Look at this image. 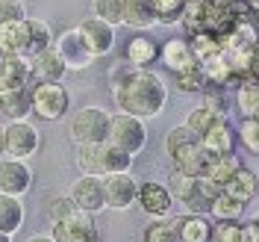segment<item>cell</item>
Masks as SVG:
<instances>
[{
    "label": "cell",
    "instance_id": "8d00e7d4",
    "mask_svg": "<svg viewBox=\"0 0 259 242\" xmlns=\"http://www.w3.org/2000/svg\"><path fill=\"white\" fill-rule=\"evenodd\" d=\"M156 3V24H180L186 12V0H153Z\"/></svg>",
    "mask_w": 259,
    "mask_h": 242
},
{
    "label": "cell",
    "instance_id": "d4e9b609",
    "mask_svg": "<svg viewBox=\"0 0 259 242\" xmlns=\"http://www.w3.org/2000/svg\"><path fill=\"white\" fill-rule=\"evenodd\" d=\"M236 107L242 118H259V77H244L236 83Z\"/></svg>",
    "mask_w": 259,
    "mask_h": 242
},
{
    "label": "cell",
    "instance_id": "bcb514c9",
    "mask_svg": "<svg viewBox=\"0 0 259 242\" xmlns=\"http://www.w3.org/2000/svg\"><path fill=\"white\" fill-rule=\"evenodd\" d=\"M0 157H6V127L0 124Z\"/></svg>",
    "mask_w": 259,
    "mask_h": 242
},
{
    "label": "cell",
    "instance_id": "ac0fdd59",
    "mask_svg": "<svg viewBox=\"0 0 259 242\" xmlns=\"http://www.w3.org/2000/svg\"><path fill=\"white\" fill-rule=\"evenodd\" d=\"M180 242H212V219L203 213H186L174 219Z\"/></svg>",
    "mask_w": 259,
    "mask_h": 242
},
{
    "label": "cell",
    "instance_id": "603a6c76",
    "mask_svg": "<svg viewBox=\"0 0 259 242\" xmlns=\"http://www.w3.org/2000/svg\"><path fill=\"white\" fill-rule=\"evenodd\" d=\"M124 24L133 30L156 27V3L153 0H124Z\"/></svg>",
    "mask_w": 259,
    "mask_h": 242
},
{
    "label": "cell",
    "instance_id": "60d3db41",
    "mask_svg": "<svg viewBox=\"0 0 259 242\" xmlns=\"http://www.w3.org/2000/svg\"><path fill=\"white\" fill-rule=\"evenodd\" d=\"M192 139H200V136H197L189 124H180V127H174L168 136H165V148H168V154H171L174 148L186 145V142H192Z\"/></svg>",
    "mask_w": 259,
    "mask_h": 242
},
{
    "label": "cell",
    "instance_id": "7bdbcfd3",
    "mask_svg": "<svg viewBox=\"0 0 259 242\" xmlns=\"http://www.w3.org/2000/svg\"><path fill=\"white\" fill-rule=\"evenodd\" d=\"M203 107H209V110H218V113H224V92L218 89V86H206L203 92Z\"/></svg>",
    "mask_w": 259,
    "mask_h": 242
},
{
    "label": "cell",
    "instance_id": "9a60e30c",
    "mask_svg": "<svg viewBox=\"0 0 259 242\" xmlns=\"http://www.w3.org/2000/svg\"><path fill=\"white\" fill-rule=\"evenodd\" d=\"M30 56H0V92L30 89Z\"/></svg>",
    "mask_w": 259,
    "mask_h": 242
},
{
    "label": "cell",
    "instance_id": "5b68a950",
    "mask_svg": "<svg viewBox=\"0 0 259 242\" xmlns=\"http://www.w3.org/2000/svg\"><path fill=\"white\" fill-rule=\"evenodd\" d=\"M50 48L56 50V56L65 62L68 71H82V68H89V65L95 62V53L89 50V45H85V39H82V32L77 27L53 36V45Z\"/></svg>",
    "mask_w": 259,
    "mask_h": 242
},
{
    "label": "cell",
    "instance_id": "30bf717a",
    "mask_svg": "<svg viewBox=\"0 0 259 242\" xmlns=\"http://www.w3.org/2000/svg\"><path fill=\"white\" fill-rule=\"evenodd\" d=\"M30 189H32V171L27 160H15V157L0 160V192L24 198Z\"/></svg>",
    "mask_w": 259,
    "mask_h": 242
},
{
    "label": "cell",
    "instance_id": "3957f363",
    "mask_svg": "<svg viewBox=\"0 0 259 242\" xmlns=\"http://www.w3.org/2000/svg\"><path fill=\"white\" fill-rule=\"evenodd\" d=\"M106 142H112L115 148L127 151V154H142L147 145V127H145V118L139 115H130V113H118L109 118V136Z\"/></svg>",
    "mask_w": 259,
    "mask_h": 242
},
{
    "label": "cell",
    "instance_id": "7402d4cb",
    "mask_svg": "<svg viewBox=\"0 0 259 242\" xmlns=\"http://www.w3.org/2000/svg\"><path fill=\"white\" fill-rule=\"evenodd\" d=\"M200 71H203V77H206V86H218V89H224V86H236V74H233V68L227 62V56L218 50V53H212L206 59H200Z\"/></svg>",
    "mask_w": 259,
    "mask_h": 242
},
{
    "label": "cell",
    "instance_id": "d590c367",
    "mask_svg": "<svg viewBox=\"0 0 259 242\" xmlns=\"http://www.w3.org/2000/svg\"><path fill=\"white\" fill-rule=\"evenodd\" d=\"M212 242H244V222H215L212 225Z\"/></svg>",
    "mask_w": 259,
    "mask_h": 242
},
{
    "label": "cell",
    "instance_id": "f1b7e54d",
    "mask_svg": "<svg viewBox=\"0 0 259 242\" xmlns=\"http://www.w3.org/2000/svg\"><path fill=\"white\" fill-rule=\"evenodd\" d=\"M244 213V204L242 201H236V198H230L227 192H218L215 195V201H212L209 207V216L215 222H233V219H242Z\"/></svg>",
    "mask_w": 259,
    "mask_h": 242
},
{
    "label": "cell",
    "instance_id": "f35d334b",
    "mask_svg": "<svg viewBox=\"0 0 259 242\" xmlns=\"http://www.w3.org/2000/svg\"><path fill=\"white\" fill-rule=\"evenodd\" d=\"M236 133H239V142H242L250 154L259 157V118H244Z\"/></svg>",
    "mask_w": 259,
    "mask_h": 242
},
{
    "label": "cell",
    "instance_id": "484cf974",
    "mask_svg": "<svg viewBox=\"0 0 259 242\" xmlns=\"http://www.w3.org/2000/svg\"><path fill=\"white\" fill-rule=\"evenodd\" d=\"M133 168V154L115 148L112 142H100V175H121Z\"/></svg>",
    "mask_w": 259,
    "mask_h": 242
},
{
    "label": "cell",
    "instance_id": "8fae6325",
    "mask_svg": "<svg viewBox=\"0 0 259 242\" xmlns=\"http://www.w3.org/2000/svg\"><path fill=\"white\" fill-rule=\"evenodd\" d=\"M77 30L82 32V39H85L89 50L95 53V59L109 56V53L115 50V27H112V24H106V21H100L97 15L85 18Z\"/></svg>",
    "mask_w": 259,
    "mask_h": 242
},
{
    "label": "cell",
    "instance_id": "d6a6232c",
    "mask_svg": "<svg viewBox=\"0 0 259 242\" xmlns=\"http://www.w3.org/2000/svg\"><path fill=\"white\" fill-rule=\"evenodd\" d=\"M218 118H224V113H218V110H209V107H203V103H200L197 110H192V113H189L186 124H189V127L197 133V136H203V133H206V130H209L212 124L218 121Z\"/></svg>",
    "mask_w": 259,
    "mask_h": 242
},
{
    "label": "cell",
    "instance_id": "7dc6e473",
    "mask_svg": "<svg viewBox=\"0 0 259 242\" xmlns=\"http://www.w3.org/2000/svg\"><path fill=\"white\" fill-rule=\"evenodd\" d=\"M27 242H56L53 236H45V233H35V236H30Z\"/></svg>",
    "mask_w": 259,
    "mask_h": 242
},
{
    "label": "cell",
    "instance_id": "7c38bea8",
    "mask_svg": "<svg viewBox=\"0 0 259 242\" xmlns=\"http://www.w3.org/2000/svg\"><path fill=\"white\" fill-rule=\"evenodd\" d=\"M168 157H171V162H174L177 171H186V175H194V178H200V175L206 171L209 160H212V154L203 148L200 139H192V142H186V145L174 148Z\"/></svg>",
    "mask_w": 259,
    "mask_h": 242
},
{
    "label": "cell",
    "instance_id": "ee69618b",
    "mask_svg": "<svg viewBox=\"0 0 259 242\" xmlns=\"http://www.w3.org/2000/svg\"><path fill=\"white\" fill-rule=\"evenodd\" d=\"M244 242H259V222H244Z\"/></svg>",
    "mask_w": 259,
    "mask_h": 242
},
{
    "label": "cell",
    "instance_id": "4316f807",
    "mask_svg": "<svg viewBox=\"0 0 259 242\" xmlns=\"http://www.w3.org/2000/svg\"><path fill=\"white\" fill-rule=\"evenodd\" d=\"M236 168H242V160L236 157V151H233V154H212V160H209V165H206V171H203V178H209L215 186H224L227 180L233 178Z\"/></svg>",
    "mask_w": 259,
    "mask_h": 242
},
{
    "label": "cell",
    "instance_id": "5bb4252c",
    "mask_svg": "<svg viewBox=\"0 0 259 242\" xmlns=\"http://www.w3.org/2000/svg\"><path fill=\"white\" fill-rule=\"evenodd\" d=\"M136 201H139V207H142L147 216H153V219H165V216L171 213V207H174V195H171V189L162 186V183H153V180L139 183Z\"/></svg>",
    "mask_w": 259,
    "mask_h": 242
},
{
    "label": "cell",
    "instance_id": "1f68e13d",
    "mask_svg": "<svg viewBox=\"0 0 259 242\" xmlns=\"http://www.w3.org/2000/svg\"><path fill=\"white\" fill-rule=\"evenodd\" d=\"M189 45H192L194 56H197V62H200V59H206V56H212V53L221 50V39L212 36V32H206V30H200V32H192V36H189Z\"/></svg>",
    "mask_w": 259,
    "mask_h": 242
},
{
    "label": "cell",
    "instance_id": "e575fe53",
    "mask_svg": "<svg viewBox=\"0 0 259 242\" xmlns=\"http://www.w3.org/2000/svg\"><path fill=\"white\" fill-rule=\"evenodd\" d=\"M145 242H180L174 219H156L145 227Z\"/></svg>",
    "mask_w": 259,
    "mask_h": 242
},
{
    "label": "cell",
    "instance_id": "d6986e66",
    "mask_svg": "<svg viewBox=\"0 0 259 242\" xmlns=\"http://www.w3.org/2000/svg\"><path fill=\"white\" fill-rule=\"evenodd\" d=\"M156 59H159V45L145 32H136L124 48V62H130L133 68H150Z\"/></svg>",
    "mask_w": 259,
    "mask_h": 242
},
{
    "label": "cell",
    "instance_id": "ba28073f",
    "mask_svg": "<svg viewBox=\"0 0 259 242\" xmlns=\"http://www.w3.org/2000/svg\"><path fill=\"white\" fill-rule=\"evenodd\" d=\"M68 195L77 204V210H85L92 216L106 210V192H103V178L100 175H80V180H74Z\"/></svg>",
    "mask_w": 259,
    "mask_h": 242
},
{
    "label": "cell",
    "instance_id": "4fadbf2b",
    "mask_svg": "<svg viewBox=\"0 0 259 242\" xmlns=\"http://www.w3.org/2000/svg\"><path fill=\"white\" fill-rule=\"evenodd\" d=\"M30 50V21L12 18L0 24V56H27Z\"/></svg>",
    "mask_w": 259,
    "mask_h": 242
},
{
    "label": "cell",
    "instance_id": "8992f818",
    "mask_svg": "<svg viewBox=\"0 0 259 242\" xmlns=\"http://www.w3.org/2000/svg\"><path fill=\"white\" fill-rule=\"evenodd\" d=\"M56 242H100V230L95 225V216L85 210H74L68 219L53 222V233Z\"/></svg>",
    "mask_w": 259,
    "mask_h": 242
},
{
    "label": "cell",
    "instance_id": "cb8c5ba5",
    "mask_svg": "<svg viewBox=\"0 0 259 242\" xmlns=\"http://www.w3.org/2000/svg\"><path fill=\"white\" fill-rule=\"evenodd\" d=\"M0 113L9 121H24L32 115L30 107V89H15V92H0Z\"/></svg>",
    "mask_w": 259,
    "mask_h": 242
},
{
    "label": "cell",
    "instance_id": "83f0119b",
    "mask_svg": "<svg viewBox=\"0 0 259 242\" xmlns=\"http://www.w3.org/2000/svg\"><path fill=\"white\" fill-rule=\"evenodd\" d=\"M21 225H24V204H21V198L0 192V230L12 236L15 230H21Z\"/></svg>",
    "mask_w": 259,
    "mask_h": 242
},
{
    "label": "cell",
    "instance_id": "74e56055",
    "mask_svg": "<svg viewBox=\"0 0 259 242\" xmlns=\"http://www.w3.org/2000/svg\"><path fill=\"white\" fill-rule=\"evenodd\" d=\"M95 15L112 27L124 24V0H95Z\"/></svg>",
    "mask_w": 259,
    "mask_h": 242
},
{
    "label": "cell",
    "instance_id": "6da1fadb",
    "mask_svg": "<svg viewBox=\"0 0 259 242\" xmlns=\"http://www.w3.org/2000/svg\"><path fill=\"white\" fill-rule=\"evenodd\" d=\"M112 97L121 113L153 118L165 110L168 86L150 68H133L130 62H124L112 71Z\"/></svg>",
    "mask_w": 259,
    "mask_h": 242
},
{
    "label": "cell",
    "instance_id": "ab89813d",
    "mask_svg": "<svg viewBox=\"0 0 259 242\" xmlns=\"http://www.w3.org/2000/svg\"><path fill=\"white\" fill-rule=\"evenodd\" d=\"M74 210H77V204L71 201V195H56V198H50V204H48L50 222H62V219H68Z\"/></svg>",
    "mask_w": 259,
    "mask_h": 242
},
{
    "label": "cell",
    "instance_id": "f6af8a7d",
    "mask_svg": "<svg viewBox=\"0 0 259 242\" xmlns=\"http://www.w3.org/2000/svg\"><path fill=\"white\" fill-rule=\"evenodd\" d=\"M253 77H259V42L253 45Z\"/></svg>",
    "mask_w": 259,
    "mask_h": 242
},
{
    "label": "cell",
    "instance_id": "2e32d148",
    "mask_svg": "<svg viewBox=\"0 0 259 242\" xmlns=\"http://www.w3.org/2000/svg\"><path fill=\"white\" fill-rule=\"evenodd\" d=\"M159 59L171 74H180V71H189L194 65H200L189 39H168L165 45H159Z\"/></svg>",
    "mask_w": 259,
    "mask_h": 242
},
{
    "label": "cell",
    "instance_id": "e0dca14e",
    "mask_svg": "<svg viewBox=\"0 0 259 242\" xmlns=\"http://www.w3.org/2000/svg\"><path fill=\"white\" fill-rule=\"evenodd\" d=\"M30 71H32V83H53V80H62L68 68L56 56V50L45 48V50H38V53L30 56Z\"/></svg>",
    "mask_w": 259,
    "mask_h": 242
},
{
    "label": "cell",
    "instance_id": "ffe728a7",
    "mask_svg": "<svg viewBox=\"0 0 259 242\" xmlns=\"http://www.w3.org/2000/svg\"><path fill=\"white\" fill-rule=\"evenodd\" d=\"M200 142H203V148H206L209 154H233V151H236V142H239V133H236V127H233L227 118H218V121L200 136Z\"/></svg>",
    "mask_w": 259,
    "mask_h": 242
},
{
    "label": "cell",
    "instance_id": "f546056e",
    "mask_svg": "<svg viewBox=\"0 0 259 242\" xmlns=\"http://www.w3.org/2000/svg\"><path fill=\"white\" fill-rule=\"evenodd\" d=\"M27 21H30V50H27V56H32V53H38V50L53 45V30H50L48 21H41V18H27Z\"/></svg>",
    "mask_w": 259,
    "mask_h": 242
},
{
    "label": "cell",
    "instance_id": "277c9868",
    "mask_svg": "<svg viewBox=\"0 0 259 242\" xmlns=\"http://www.w3.org/2000/svg\"><path fill=\"white\" fill-rule=\"evenodd\" d=\"M109 118L112 115L100 107H82L80 113L71 118V136L77 145H95V142H106L109 136Z\"/></svg>",
    "mask_w": 259,
    "mask_h": 242
},
{
    "label": "cell",
    "instance_id": "b9f144b4",
    "mask_svg": "<svg viewBox=\"0 0 259 242\" xmlns=\"http://www.w3.org/2000/svg\"><path fill=\"white\" fill-rule=\"evenodd\" d=\"M12 18H27V9L21 0H0V24Z\"/></svg>",
    "mask_w": 259,
    "mask_h": 242
},
{
    "label": "cell",
    "instance_id": "c3c4849f",
    "mask_svg": "<svg viewBox=\"0 0 259 242\" xmlns=\"http://www.w3.org/2000/svg\"><path fill=\"white\" fill-rule=\"evenodd\" d=\"M0 242H12V236H9V233H3V230H0Z\"/></svg>",
    "mask_w": 259,
    "mask_h": 242
},
{
    "label": "cell",
    "instance_id": "9c48e42d",
    "mask_svg": "<svg viewBox=\"0 0 259 242\" xmlns=\"http://www.w3.org/2000/svg\"><path fill=\"white\" fill-rule=\"evenodd\" d=\"M103 192H106V207L109 210H130L136 204L139 195V183L130 171L121 175H106L103 178Z\"/></svg>",
    "mask_w": 259,
    "mask_h": 242
},
{
    "label": "cell",
    "instance_id": "52a82bcc",
    "mask_svg": "<svg viewBox=\"0 0 259 242\" xmlns=\"http://www.w3.org/2000/svg\"><path fill=\"white\" fill-rule=\"evenodd\" d=\"M41 148V136L30 121H9L6 124V157L15 160H30L32 154Z\"/></svg>",
    "mask_w": 259,
    "mask_h": 242
},
{
    "label": "cell",
    "instance_id": "4dcf8cb0",
    "mask_svg": "<svg viewBox=\"0 0 259 242\" xmlns=\"http://www.w3.org/2000/svg\"><path fill=\"white\" fill-rule=\"evenodd\" d=\"M174 83H177L180 92H186V95H200V92L206 89V77H203L200 65H194V68H189V71L174 74Z\"/></svg>",
    "mask_w": 259,
    "mask_h": 242
},
{
    "label": "cell",
    "instance_id": "7a4b0ae2",
    "mask_svg": "<svg viewBox=\"0 0 259 242\" xmlns=\"http://www.w3.org/2000/svg\"><path fill=\"white\" fill-rule=\"evenodd\" d=\"M30 107L32 115H38L41 121H59L71 107V95L62 86V80L35 83V86H30Z\"/></svg>",
    "mask_w": 259,
    "mask_h": 242
},
{
    "label": "cell",
    "instance_id": "836d02e7",
    "mask_svg": "<svg viewBox=\"0 0 259 242\" xmlns=\"http://www.w3.org/2000/svg\"><path fill=\"white\" fill-rule=\"evenodd\" d=\"M77 168H80L82 175H100V142L77 148Z\"/></svg>",
    "mask_w": 259,
    "mask_h": 242
},
{
    "label": "cell",
    "instance_id": "44dd1931",
    "mask_svg": "<svg viewBox=\"0 0 259 242\" xmlns=\"http://www.w3.org/2000/svg\"><path fill=\"white\" fill-rule=\"evenodd\" d=\"M221 192H227L230 198H236V201H242V204H250V201L259 195V178L250 171V168L242 165V168H236L233 178L221 186Z\"/></svg>",
    "mask_w": 259,
    "mask_h": 242
}]
</instances>
